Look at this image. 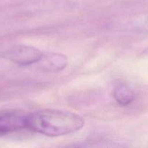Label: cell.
Here are the masks:
<instances>
[{"mask_svg": "<svg viewBox=\"0 0 148 148\" xmlns=\"http://www.w3.org/2000/svg\"><path fill=\"white\" fill-rule=\"evenodd\" d=\"M26 129V114L17 112L0 114V136Z\"/></svg>", "mask_w": 148, "mask_h": 148, "instance_id": "cell-3", "label": "cell"}, {"mask_svg": "<svg viewBox=\"0 0 148 148\" xmlns=\"http://www.w3.org/2000/svg\"><path fill=\"white\" fill-rule=\"evenodd\" d=\"M4 55L7 59L14 63L25 66L37 63L41 58L43 53L33 46L17 44L10 48Z\"/></svg>", "mask_w": 148, "mask_h": 148, "instance_id": "cell-2", "label": "cell"}, {"mask_svg": "<svg viewBox=\"0 0 148 148\" xmlns=\"http://www.w3.org/2000/svg\"><path fill=\"white\" fill-rule=\"evenodd\" d=\"M85 121L67 111L43 109L26 114V129L47 137H60L80 130Z\"/></svg>", "mask_w": 148, "mask_h": 148, "instance_id": "cell-1", "label": "cell"}, {"mask_svg": "<svg viewBox=\"0 0 148 148\" xmlns=\"http://www.w3.org/2000/svg\"><path fill=\"white\" fill-rule=\"evenodd\" d=\"M42 71L56 73L65 69L68 59L65 55L58 53H43L40 60L37 62Z\"/></svg>", "mask_w": 148, "mask_h": 148, "instance_id": "cell-4", "label": "cell"}, {"mask_svg": "<svg viewBox=\"0 0 148 148\" xmlns=\"http://www.w3.org/2000/svg\"><path fill=\"white\" fill-rule=\"evenodd\" d=\"M114 98L119 104L125 106L133 102L135 98V94L129 87L119 85L114 91Z\"/></svg>", "mask_w": 148, "mask_h": 148, "instance_id": "cell-5", "label": "cell"}]
</instances>
